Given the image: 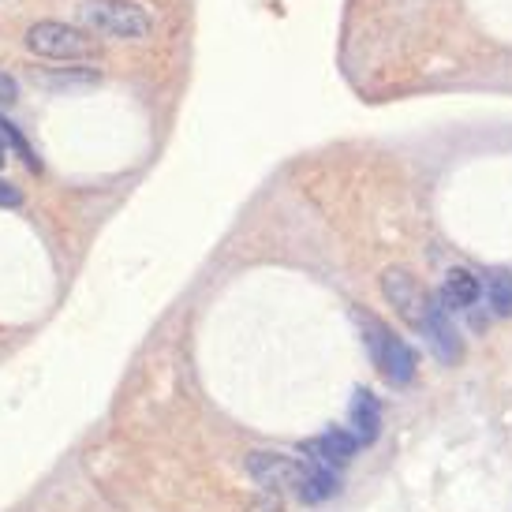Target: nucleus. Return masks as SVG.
I'll return each instance as SVG.
<instances>
[{"mask_svg":"<svg viewBox=\"0 0 512 512\" xmlns=\"http://www.w3.org/2000/svg\"><path fill=\"white\" fill-rule=\"evenodd\" d=\"M75 15L86 30L105 34V38H120V42H139L154 27L146 8L131 4V0H79Z\"/></svg>","mask_w":512,"mask_h":512,"instance_id":"1","label":"nucleus"},{"mask_svg":"<svg viewBox=\"0 0 512 512\" xmlns=\"http://www.w3.org/2000/svg\"><path fill=\"white\" fill-rule=\"evenodd\" d=\"M27 49L34 57L45 60H98L101 45L94 34L72 27V23H57V19H38L34 27L27 30Z\"/></svg>","mask_w":512,"mask_h":512,"instance_id":"2","label":"nucleus"},{"mask_svg":"<svg viewBox=\"0 0 512 512\" xmlns=\"http://www.w3.org/2000/svg\"><path fill=\"white\" fill-rule=\"evenodd\" d=\"M363 341H367V352L370 359H374V367H378V374H382L385 382L393 385H408L415 378V352L408 348V344L400 341V337H393L389 333V326H382L378 318H370V314H363Z\"/></svg>","mask_w":512,"mask_h":512,"instance_id":"3","label":"nucleus"},{"mask_svg":"<svg viewBox=\"0 0 512 512\" xmlns=\"http://www.w3.org/2000/svg\"><path fill=\"white\" fill-rule=\"evenodd\" d=\"M382 292H385V299L393 303V311L400 314V322H408L412 329L427 333L430 314H434V307H438V303H430L427 288L419 285L412 273L400 270V266L385 270L382 273Z\"/></svg>","mask_w":512,"mask_h":512,"instance_id":"4","label":"nucleus"},{"mask_svg":"<svg viewBox=\"0 0 512 512\" xmlns=\"http://www.w3.org/2000/svg\"><path fill=\"white\" fill-rule=\"evenodd\" d=\"M247 475L255 479L262 490H273V494H281V490H296L303 483V475H307V464H299L292 456L285 453H266V449H258V453L247 456Z\"/></svg>","mask_w":512,"mask_h":512,"instance_id":"5","label":"nucleus"},{"mask_svg":"<svg viewBox=\"0 0 512 512\" xmlns=\"http://www.w3.org/2000/svg\"><path fill=\"white\" fill-rule=\"evenodd\" d=\"M303 453L311 456L318 468H341L359 453V438L348 434V430H326L318 438L303 441Z\"/></svg>","mask_w":512,"mask_h":512,"instance_id":"6","label":"nucleus"},{"mask_svg":"<svg viewBox=\"0 0 512 512\" xmlns=\"http://www.w3.org/2000/svg\"><path fill=\"white\" fill-rule=\"evenodd\" d=\"M348 419H352V430H356L359 445L378 441V434H382V404H378L374 393L356 389V397L348 404Z\"/></svg>","mask_w":512,"mask_h":512,"instance_id":"7","label":"nucleus"},{"mask_svg":"<svg viewBox=\"0 0 512 512\" xmlns=\"http://www.w3.org/2000/svg\"><path fill=\"white\" fill-rule=\"evenodd\" d=\"M483 296V281L475 277L471 270H449L445 285H441V307L445 311H468L475 307Z\"/></svg>","mask_w":512,"mask_h":512,"instance_id":"8","label":"nucleus"},{"mask_svg":"<svg viewBox=\"0 0 512 512\" xmlns=\"http://www.w3.org/2000/svg\"><path fill=\"white\" fill-rule=\"evenodd\" d=\"M427 341L441 363H456V359L464 356V344H460V337H456V329L449 326V318H445V307H441V303L434 307V314H430Z\"/></svg>","mask_w":512,"mask_h":512,"instance_id":"9","label":"nucleus"},{"mask_svg":"<svg viewBox=\"0 0 512 512\" xmlns=\"http://www.w3.org/2000/svg\"><path fill=\"white\" fill-rule=\"evenodd\" d=\"M296 494L303 505H322V501L341 494V479L333 475V468H318V464H314V468L303 475V483L296 486Z\"/></svg>","mask_w":512,"mask_h":512,"instance_id":"10","label":"nucleus"},{"mask_svg":"<svg viewBox=\"0 0 512 512\" xmlns=\"http://www.w3.org/2000/svg\"><path fill=\"white\" fill-rule=\"evenodd\" d=\"M486 299H490L494 314H512V273L505 270L490 273L486 277Z\"/></svg>","mask_w":512,"mask_h":512,"instance_id":"11","label":"nucleus"},{"mask_svg":"<svg viewBox=\"0 0 512 512\" xmlns=\"http://www.w3.org/2000/svg\"><path fill=\"white\" fill-rule=\"evenodd\" d=\"M0 135H4V143L12 146L15 154L23 157V165H27V169H42V161H38V157H34V150H30L27 146V139H23V135H19V131L12 128V120H4V116H0Z\"/></svg>","mask_w":512,"mask_h":512,"instance_id":"12","label":"nucleus"},{"mask_svg":"<svg viewBox=\"0 0 512 512\" xmlns=\"http://www.w3.org/2000/svg\"><path fill=\"white\" fill-rule=\"evenodd\" d=\"M23 202V191L12 187L8 180H0V206H19Z\"/></svg>","mask_w":512,"mask_h":512,"instance_id":"13","label":"nucleus"},{"mask_svg":"<svg viewBox=\"0 0 512 512\" xmlns=\"http://www.w3.org/2000/svg\"><path fill=\"white\" fill-rule=\"evenodd\" d=\"M15 98H19V86H15V79L0 72V101H4V105H12Z\"/></svg>","mask_w":512,"mask_h":512,"instance_id":"14","label":"nucleus"},{"mask_svg":"<svg viewBox=\"0 0 512 512\" xmlns=\"http://www.w3.org/2000/svg\"><path fill=\"white\" fill-rule=\"evenodd\" d=\"M251 512H285V509H281V501L277 498H262V501H255V509Z\"/></svg>","mask_w":512,"mask_h":512,"instance_id":"15","label":"nucleus"},{"mask_svg":"<svg viewBox=\"0 0 512 512\" xmlns=\"http://www.w3.org/2000/svg\"><path fill=\"white\" fill-rule=\"evenodd\" d=\"M4 157H8V143H4V135H0V165H4Z\"/></svg>","mask_w":512,"mask_h":512,"instance_id":"16","label":"nucleus"}]
</instances>
